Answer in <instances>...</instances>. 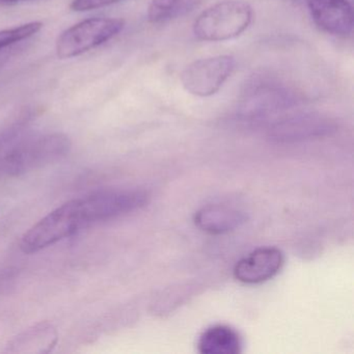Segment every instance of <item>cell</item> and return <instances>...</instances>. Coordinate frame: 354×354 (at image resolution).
I'll return each instance as SVG.
<instances>
[{
	"instance_id": "6",
	"label": "cell",
	"mask_w": 354,
	"mask_h": 354,
	"mask_svg": "<svg viewBox=\"0 0 354 354\" xmlns=\"http://www.w3.org/2000/svg\"><path fill=\"white\" fill-rule=\"evenodd\" d=\"M335 125L318 115H300L287 118L273 124L269 129L271 140L279 142H295L323 138L333 133Z\"/></svg>"
},
{
	"instance_id": "7",
	"label": "cell",
	"mask_w": 354,
	"mask_h": 354,
	"mask_svg": "<svg viewBox=\"0 0 354 354\" xmlns=\"http://www.w3.org/2000/svg\"><path fill=\"white\" fill-rule=\"evenodd\" d=\"M285 258L277 248H260L236 263L234 277L240 283L257 285L274 277L283 268Z\"/></svg>"
},
{
	"instance_id": "14",
	"label": "cell",
	"mask_w": 354,
	"mask_h": 354,
	"mask_svg": "<svg viewBox=\"0 0 354 354\" xmlns=\"http://www.w3.org/2000/svg\"><path fill=\"white\" fill-rule=\"evenodd\" d=\"M43 26L44 24L42 22L32 21L15 28L0 30V53L14 45L19 44L36 36L42 30Z\"/></svg>"
},
{
	"instance_id": "16",
	"label": "cell",
	"mask_w": 354,
	"mask_h": 354,
	"mask_svg": "<svg viewBox=\"0 0 354 354\" xmlns=\"http://www.w3.org/2000/svg\"><path fill=\"white\" fill-rule=\"evenodd\" d=\"M32 1V0H0V5H16V3Z\"/></svg>"
},
{
	"instance_id": "11",
	"label": "cell",
	"mask_w": 354,
	"mask_h": 354,
	"mask_svg": "<svg viewBox=\"0 0 354 354\" xmlns=\"http://www.w3.org/2000/svg\"><path fill=\"white\" fill-rule=\"evenodd\" d=\"M198 348L202 354H238L241 352L242 341L235 329L218 324L202 333Z\"/></svg>"
},
{
	"instance_id": "13",
	"label": "cell",
	"mask_w": 354,
	"mask_h": 354,
	"mask_svg": "<svg viewBox=\"0 0 354 354\" xmlns=\"http://www.w3.org/2000/svg\"><path fill=\"white\" fill-rule=\"evenodd\" d=\"M57 331L51 325L43 324L35 327L34 329L26 331L21 337L16 339L13 344L14 347L26 348V351H30V348L38 347L39 352L50 351L51 348L57 343Z\"/></svg>"
},
{
	"instance_id": "1",
	"label": "cell",
	"mask_w": 354,
	"mask_h": 354,
	"mask_svg": "<svg viewBox=\"0 0 354 354\" xmlns=\"http://www.w3.org/2000/svg\"><path fill=\"white\" fill-rule=\"evenodd\" d=\"M71 142L65 134L30 136L22 125L0 134V176H19L65 157Z\"/></svg>"
},
{
	"instance_id": "2",
	"label": "cell",
	"mask_w": 354,
	"mask_h": 354,
	"mask_svg": "<svg viewBox=\"0 0 354 354\" xmlns=\"http://www.w3.org/2000/svg\"><path fill=\"white\" fill-rule=\"evenodd\" d=\"M254 20L243 0H223L205 10L194 24V34L205 42H223L241 36Z\"/></svg>"
},
{
	"instance_id": "5",
	"label": "cell",
	"mask_w": 354,
	"mask_h": 354,
	"mask_svg": "<svg viewBox=\"0 0 354 354\" xmlns=\"http://www.w3.org/2000/svg\"><path fill=\"white\" fill-rule=\"evenodd\" d=\"M235 57L216 55L198 59L182 71L180 80L184 90L196 97L216 94L236 69Z\"/></svg>"
},
{
	"instance_id": "12",
	"label": "cell",
	"mask_w": 354,
	"mask_h": 354,
	"mask_svg": "<svg viewBox=\"0 0 354 354\" xmlns=\"http://www.w3.org/2000/svg\"><path fill=\"white\" fill-rule=\"evenodd\" d=\"M198 0H152L148 8V20L153 24H165L185 15L198 6Z\"/></svg>"
},
{
	"instance_id": "15",
	"label": "cell",
	"mask_w": 354,
	"mask_h": 354,
	"mask_svg": "<svg viewBox=\"0 0 354 354\" xmlns=\"http://www.w3.org/2000/svg\"><path fill=\"white\" fill-rule=\"evenodd\" d=\"M122 0H73L70 8L72 11L88 12L94 10L102 9V8L109 7V6L115 5L120 3Z\"/></svg>"
},
{
	"instance_id": "9",
	"label": "cell",
	"mask_w": 354,
	"mask_h": 354,
	"mask_svg": "<svg viewBox=\"0 0 354 354\" xmlns=\"http://www.w3.org/2000/svg\"><path fill=\"white\" fill-rule=\"evenodd\" d=\"M248 221L245 213L223 205H208L194 215V223L201 231L211 235H223L239 229Z\"/></svg>"
},
{
	"instance_id": "4",
	"label": "cell",
	"mask_w": 354,
	"mask_h": 354,
	"mask_svg": "<svg viewBox=\"0 0 354 354\" xmlns=\"http://www.w3.org/2000/svg\"><path fill=\"white\" fill-rule=\"evenodd\" d=\"M125 28L120 18H91L84 20L62 32L57 38L59 59L80 57L119 36Z\"/></svg>"
},
{
	"instance_id": "10",
	"label": "cell",
	"mask_w": 354,
	"mask_h": 354,
	"mask_svg": "<svg viewBox=\"0 0 354 354\" xmlns=\"http://www.w3.org/2000/svg\"><path fill=\"white\" fill-rule=\"evenodd\" d=\"M291 102V96L283 88L273 86H259L248 93L242 113L246 117L260 118L288 107Z\"/></svg>"
},
{
	"instance_id": "3",
	"label": "cell",
	"mask_w": 354,
	"mask_h": 354,
	"mask_svg": "<svg viewBox=\"0 0 354 354\" xmlns=\"http://www.w3.org/2000/svg\"><path fill=\"white\" fill-rule=\"evenodd\" d=\"M82 198L70 201L49 213L22 237V252L34 254L88 227Z\"/></svg>"
},
{
	"instance_id": "8",
	"label": "cell",
	"mask_w": 354,
	"mask_h": 354,
	"mask_svg": "<svg viewBox=\"0 0 354 354\" xmlns=\"http://www.w3.org/2000/svg\"><path fill=\"white\" fill-rule=\"evenodd\" d=\"M308 12L317 26L335 37H347L353 30V8L348 0H308Z\"/></svg>"
}]
</instances>
